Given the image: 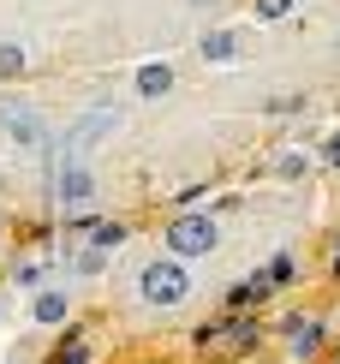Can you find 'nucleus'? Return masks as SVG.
<instances>
[{
    "instance_id": "obj_1",
    "label": "nucleus",
    "mask_w": 340,
    "mask_h": 364,
    "mask_svg": "<svg viewBox=\"0 0 340 364\" xmlns=\"http://www.w3.org/2000/svg\"><path fill=\"white\" fill-rule=\"evenodd\" d=\"M137 293H144V305H179L185 293H191V275H185L179 257H156V263L144 269V281H137Z\"/></svg>"
},
{
    "instance_id": "obj_2",
    "label": "nucleus",
    "mask_w": 340,
    "mask_h": 364,
    "mask_svg": "<svg viewBox=\"0 0 340 364\" xmlns=\"http://www.w3.org/2000/svg\"><path fill=\"white\" fill-rule=\"evenodd\" d=\"M167 251L174 257H209L215 251V221L209 215H179L167 227Z\"/></svg>"
},
{
    "instance_id": "obj_3",
    "label": "nucleus",
    "mask_w": 340,
    "mask_h": 364,
    "mask_svg": "<svg viewBox=\"0 0 340 364\" xmlns=\"http://www.w3.org/2000/svg\"><path fill=\"white\" fill-rule=\"evenodd\" d=\"M102 132H119V114L114 108H96L90 119H78V126H72V138H66V156H78V149H90L102 138Z\"/></svg>"
},
{
    "instance_id": "obj_4",
    "label": "nucleus",
    "mask_w": 340,
    "mask_h": 364,
    "mask_svg": "<svg viewBox=\"0 0 340 364\" xmlns=\"http://www.w3.org/2000/svg\"><path fill=\"white\" fill-rule=\"evenodd\" d=\"M167 90H174V66H167V60H149V66H137V96H167Z\"/></svg>"
},
{
    "instance_id": "obj_5",
    "label": "nucleus",
    "mask_w": 340,
    "mask_h": 364,
    "mask_svg": "<svg viewBox=\"0 0 340 364\" xmlns=\"http://www.w3.org/2000/svg\"><path fill=\"white\" fill-rule=\"evenodd\" d=\"M90 197H96V179H90L84 168H66V173H60V203H66V209L90 203Z\"/></svg>"
},
{
    "instance_id": "obj_6",
    "label": "nucleus",
    "mask_w": 340,
    "mask_h": 364,
    "mask_svg": "<svg viewBox=\"0 0 340 364\" xmlns=\"http://www.w3.org/2000/svg\"><path fill=\"white\" fill-rule=\"evenodd\" d=\"M203 60H239V36L233 30H209L203 36Z\"/></svg>"
},
{
    "instance_id": "obj_7",
    "label": "nucleus",
    "mask_w": 340,
    "mask_h": 364,
    "mask_svg": "<svg viewBox=\"0 0 340 364\" xmlns=\"http://www.w3.org/2000/svg\"><path fill=\"white\" fill-rule=\"evenodd\" d=\"M287 328H292L287 341H292V353H299V358H311L317 346H322V328H317V323H287Z\"/></svg>"
},
{
    "instance_id": "obj_8",
    "label": "nucleus",
    "mask_w": 340,
    "mask_h": 364,
    "mask_svg": "<svg viewBox=\"0 0 340 364\" xmlns=\"http://www.w3.org/2000/svg\"><path fill=\"white\" fill-rule=\"evenodd\" d=\"M90 239H96V251H119V245H126V227H119V221H102Z\"/></svg>"
},
{
    "instance_id": "obj_9",
    "label": "nucleus",
    "mask_w": 340,
    "mask_h": 364,
    "mask_svg": "<svg viewBox=\"0 0 340 364\" xmlns=\"http://www.w3.org/2000/svg\"><path fill=\"white\" fill-rule=\"evenodd\" d=\"M262 293H269V281H262V275H251L245 287H233V311H245V305H257Z\"/></svg>"
},
{
    "instance_id": "obj_10",
    "label": "nucleus",
    "mask_w": 340,
    "mask_h": 364,
    "mask_svg": "<svg viewBox=\"0 0 340 364\" xmlns=\"http://www.w3.org/2000/svg\"><path fill=\"white\" fill-rule=\"evenodd\" d=\"M36 316H42V323H60V316H66V293H42L36 299Z\"/></svg>"
},
{
    "instance_id": "obj_11",
    "label": "nucleus",
    "mask_w": 340,
    "mask_h": 364,
    "mask_svg": "<svg viewBox=\"0 0 340 364\" xmlns=\"http://www.w3.org/2000/svg\"><path fill=\"white\" fill-rule=\"evenodd\" d=\"M6 132H18V144H36V119L18 108H6Z\"/></svg>"
},
{
    "instance_id": "obj_12",
    "label": "nucleus",
    "mask_w": 340,
    "mask_h": 364,
    "mask_svg": "<svg viewBox=\"0 0 340 364\" xmlns=\"http://www.w3.org/2000/svg\"><path fill=\"white\" fill-rule=\"evenodd\" d=\"M262 281H269V287H281V281H292V257H275V263L262 269Z\"/></svg>"
},
{
    "instance_id": "obj_13",
    "label": "nucleus",
    "mask_w": 340,
    "mask_h": 364,
    "mask_svg": "<svg viewBox=\"0 0 340 364\" xmlns=\"http://www.w3.org/2000/svg\"><path fill=\"white\" fill-rule=\"evenodd\" d=\"M275 173H281V179H299V173H304V156H299V149H287V156L275 161Z\"/></svg>"
},
{
    "instance_id": "obj_14",
    "label": "nucleus",
    "mask_w": 340,
    "mask_h": 364,
    "mask_svg": "<svg viewBox=\"0 0 340 364\" xmlns=\"http://www.w3.org/2000/svg\"><path fill=\"white\" fill-rule=\"evenodd\" d=\"M78 269H84V275H102V269H107V251H84Z\"/></svg>"
},
{
    "instance_id": "obj_15",
    "label": "nucleus",
    "mask_w": 340,
    "mask_h": 364,
    "mask_svg": "<svg viewBox=\"0 0 340 364\" xmlns=\"http://www.w3.org/2000/svg\"><path fill=\"white\" fill-rule=\"evenodd\" d=\"M257 12H262V18H287L292 0H257Z\"/></svg>"
},
{
    "instance_id": "obj_16",
    "label": "nucleus",
    "mask_w": 340,
    "mask_h": 364,
    "mask_svg": "<svg viewBox=\"0 0 340 364\" xmlns=\"http://www.w3.org/2000/svg\"><path fill=\"white\" fill-rule=\"evenodd\" d=\"M322 161H329V168H340V132H334L329 144H322Z\"/></svg>"
},
{
    "instance_id": "obj_17",
    "label": "nucleus",
    "mask_w": 340,
    "mask_h": 364,
    "mask_svg": "<svg viewBox=\"0 0 340 364\" xmlns=\"http://www.w3.org/2000/svg\"><path fill=\"white\" fill-rule=\"evenodd\" d=\"M90 353H84V346H66V353H60V364H84Z\"/></svg>"
}]
</instances>
